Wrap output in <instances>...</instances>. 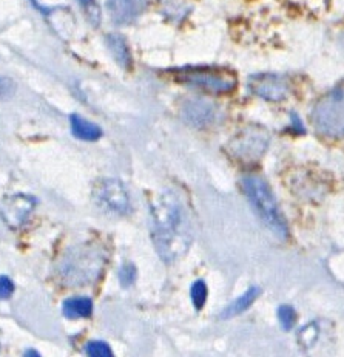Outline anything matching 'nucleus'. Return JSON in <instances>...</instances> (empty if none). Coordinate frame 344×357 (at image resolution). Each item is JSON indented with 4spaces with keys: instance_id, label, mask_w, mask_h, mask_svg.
Listing matches in <instances>:
<instances>
[{
    "instance_id": "f257e3e1",
    "label": "nucleus",
    "mask_w": 344,
    "mask_h": 357,
    "mask_svg": "<svg viewBox=\"0 0 344 357\" xmlns=\"http://www.w3.org/2000/svg\"><path fill=\"white\" fill-rule=\"evenodd\" d=\"M152 235L157 254L166 261H175L190 246L191 231L187 212L171 190L162 192L152 204Z\"/></svg>"
},
{
    "instance_id": "f03ea898",
    "label": "nucleus",
    "mask_w": 344,
    "mask_h": 357,
    "mask_svg": "<svg viewBox=\"0 0 344 357\" xmlns=\"http://www.w3.org/2000/svg\"><path fill=\"white\" fill-rule=\"evenodd\" d=\"M244 189L249 202L252 203V208L263 220V223L278 237L284 238L288 235V226H286L269 184L261 176L247 175L244 178Z\"/></svg>"
},
{
    "instance_id": "7ed1b4c3",
    "label": "nucleus",
    "mask_w": 344,
    "mask_h": 357,
    "mask_svg": "<svg viewBox=\"0 0 344 357\" xmlns=\"http://www.w3.org/2000/svg\"><path fill=\"white\" fill-rule=\"evenodd\" d=\"M312 123L325 137H344V84L320 99L312 112Z\"/></svg>"
},
{
    "instance_id": "20e7f679",
    "label": "nucleus",
    "mask_w": 344,
    "mask_h": 357,
    "mask_svg": "<svg viewBox=\"0 0 344 357\" xmlns=\"http://www.w3.org/2000/svg\"><path fill=\"white\" fill-rule=\"evenodd\" d=\"M173 76L178 82L209 93H228L236 87V76L232 71L218 67H187L176 70Z\"/></svg>"
},
{
    "instance_id": "39448f33",
    "label": "nucleus",
    "mask_w": 344,
    "mask_h": 357,
    "mask_svg": "<svg viewBox=\"0 0 344 357\" xmlns=\"http://www.w3.org/2000/svg\"><path fill=\"white\" fill-rule=\"evenodd\" d=\"M97 206L116 213L130 212V199L123 183L118 180H102L95 189Z\"/></svg>"
},
{
    "instance_id": "423d86ee",
    "label": "nucleus",
    "mask_w": 344,
    "mask_h": 357,
    "mask_svg": "<svg viewBox=\"0 0 344 357\" xmlns=\"http://www.w3.org/2000/svg\"><path fill=\"white\" fill-rule=\"evenodd\" d=\"M269 137L263 128H247L232 142L233 155L244 161H253L267 149Z\"/></svg>"
},
{
    "instance_id": "0eeeda50",
    "label": "nucleus",
    "mask_w": 344,
    "mask_h": 357,
    "mask_svg": "<svg viewBox=\"0 0 344 357\" xmlns=\"http://www.w3.org/2000/svg\"><path fill=\"white\" fill-rule=\"evenodd\" d=\"M249 89L252 90L256 96L267 101H283L289 93V85L286 79L276 75H256L252 76L249 81Z\"/></svg>"
},
{
    "instance_id": "6e6552de",
    "label": "nucleus",
    "mask_w": 344,
    "mask_h": 357,
    "mask_svg": "<svg viewBox=\"0 0 344 357\" xmlns=\"http://www.w3.org/2000/svg\"><path fill=\"white\" fill-rule=\"evenodd\" d=\"M147 8V0H107V10L114 24L134 22Z\"/></svg>"
},
{
    "instance_id": "1a4fd4ad",
    "label": "nucleus",
    "mask_w": 344,
    "mask_h": 357,
    "mask_svg": "<svg viewBox=\"0 0 344 357\" xmlns=\"http://www.w3.org/2000/svg\"><path fill=\"white\" fill-rule=\"evenodd\" d=\"M34 208V199L30 197L17 195L11 198V203L2 206V213L5 220H10L11 226H17L22 223Z\"/></svg>"
},
{
    "instance_id": "9d476101",
    "label": "nucleus",
    "mask_w": 344,
    "mask_h": 357,
    "mask_svg": "<svg viewBox=\"0 0 344 357\" xmlns=\"http://www.w3.org/2000/svg\"><path fill=\"white\" fill-rule=\"evenodd\" d=\"M70 123H71V132H73L75 137L79 139L96 141L102 137V130H100V127L90 123L87 119H84L82 116L71 115Z\"/></svg>"
},
{
    "instance_id": "9b49d317",
    "label": "nucleus",
    "mask_w": 344,
    "mask_h": 357,
    "mask_svg": "<svg viewBox=\"0 0 344 357\" xmlns=\"http://www.w3.org/2000/svg\"><path fill=\"white\" fill-rule=\"evenodd\" d=\"M184 112H185V119L190 121V123H193L195 126H203V124L210 123L214 115L213 107L203 101L187 102L184 107Z\"/></svg>"
},
{
    "instance_id": "f8f14e48",
    "label": "nucleus",
    "mask_w": 344,
    "mask_h": 357,
    "mask_svg": "<svg viewBox=\"0 0 344 357\" xmlns=\"http://www.w3.org/2000/svg\"><path fill=\"white\" fill-rule=\"evenodd\" d=\"M107 47H109L114 61H116L120 67H123V68H130L132 67L130 50H128L127 42H125L123 36H119V34L107 36Z\"/></svg>"
},
{
    "instance_id": "ddd939ff",
    "label": "nucleus",
    "mask_w": 344,
    "mask_h": 357,
    "mask_svg": "<svg viewBox=\"0 0 344 357\" xmlns=\"http://www.w3.org/2000/svg\"><path fill=\"white\" fill-rule=\"evenodd\" d=\"M261 294V289L260 288H250L247 289L244 294H242L240 298H236L235 302H232L230 305L227 306V308L221 312V317L222 319H230L238 316V314L244 312L246 310H249L255 300L258 298V296Z\"/></svg>"
},
{
    "instance_id": "4468645a",
    "label": "nucleus",
    "mask_w": 344,
    "mask_h": 357,
    "mask_svg": "<svg viewBox=\"0 0 344 357\" xmlns=\"http://www.w3.org/2000/svg\"><path fill=\"white\" fill-rule=\"evenodd\" d=\"M93 312V303L90 298L85 297H75L67 300L63 303V314L68 319H79V317H88Z\"/></svg>"
},
{
    "instance_id": "2eb2a0df",
    "label": "nucleus",
    "mask_w": 344,
    "mask_h": 357,
    "mask_svg": "<svg viewBox=\"0 0 344 357\" xmlns=\"http://www.w3.org/2000/svg\"><path fill=\"white\" fill-rule=\"evenodd\" d=\"M278 319L284 330H292L297 322V312L292 308V306L283 305V306H279V310H278Z\"/></svg>"
},
{
    "instance_id": "dca6fc26",
    "label": "nucleus",
    "mask_w": 344,
    "mask_h": 357,
    "mask_svg": "<svg viewBox=\"0 0 344 357\" xmlns=\"http://www.w3.org/2000/svg\"><path fill=\"white\" fill-rule=\"evenodd\" d=\"M191 300L196 310H203L207 300V287L203 280H198L191 287Z\"/></svg>"
},
{
    "instance_id": "f3484780",
    "label": "nucleus",
    "mask_w": 344,
    "mask_h": 357,
    "mask_svg": "<svg viewBox=\"0 0 344 357\" xmlns=\"http://www.w3.org/2000/svg\"><path fill=\"white\" fill-rule=\"evenodd\" d=\"M85 351L91 357H111V348L105 344V342H90L85 347Z\"/></svg>"
},
{
    "instance_id": "a211bd4d",
    "label": "nucleus",
    "mask_w": 344,
    "mask_h": 357,
    "mask_svg": "<svg viewBox=\"0 0 344 357\" xmlns=\"http://www.w3.org/2000/svg\"><path fill=\"white\" fill-rule=\"evenodd\" d=\"M134 280H136V268L134 265H132V263H127V265H124L119 271V282L124 288H128L132 287Z\"/></svg>"
},
{
    "instance_id": "6ab92c4d",
    "label": "nucleus",
    "mask_w": 344,
    "mask_h": 357,
    "mask_svg": "<svg viewBox=\"0 0 344 357\" xmlns=\"http://www.w3.org/2000/svg\"><path fill=\"white\" fill-rule=\"evenodd\" d=\"M14 90H16V84L8 77H0V101L11 98L14 95Z\"/></svg>"
},
{
    "instance_id": "aec40b11",
    "label": "nucleus",
    "mask_w": 344,
    "mask_h": 357,
    "mask_svg": "<svg viewBox=\"0 0 344 357\" xmlns=\"http://www.w3.org/2000/svg\"><path fill=\"white\" fill-rule=\"evenodd\" d=\"M317 328H315L313 325H311V326H306V328H303V330L299 331V342L301 344H303L304 347H309L312 342L317 339Z\"/></svg>"
},
{
    "instance_id": "412c9836",
    "label": "nucleus",
    "mask_w": 344,
    "mask_h": 357,
    "mask_svg": "<svg viewBox=\"0 0 344 357\" xmlns=\"http://www.w3.org/2000/svg\"><path fill=\"white\" fill-rule=\"evenodd\" d=\"M81 3L84 5V8H85V11H87L91 22L99 24L100 22V14H99V10H97V6L95 5V2H93V0H82Z\"/></svg>"
},
{
    "instance_id": "4be33fe9",
    "label": "nucleus",
    "mask_w": 344,
    "mask_h": 357,
    "mask_svg": "<svg viewBox=\"0 0 344 357\" xmlns=\"http://www.w3.org/2000/svg\"><path fill=\"white\" fill-rule=\"evenodd\" d=\"M14 291V284L8 277L2 275L0 277V298H8L11 297Z\"/></svg>"
},
{
    "instance_id": "5701e85b",
    "label": "nucleus",
    "mask_w": 344,
    "mask_h": 357,
    "mask_svg": "<svg viewBox=\"0 0 344 357\" xmlns=\"http://www.w3.org/2000/svg\"><path fill=\"white\" fill-rule=\"evenodd\" d=\"M26 356H39V353H36V351H28V353H26Z\"/></svg>"
}]
</instances>
